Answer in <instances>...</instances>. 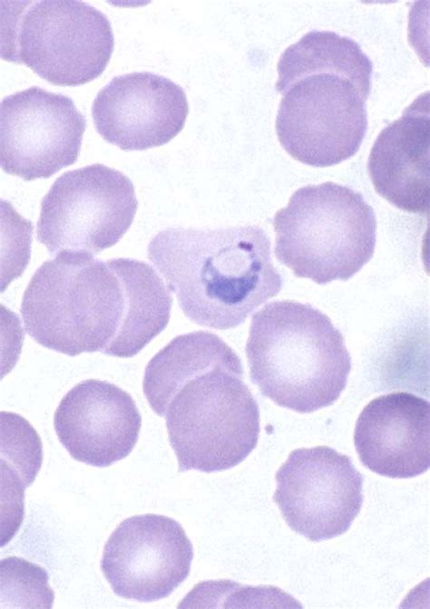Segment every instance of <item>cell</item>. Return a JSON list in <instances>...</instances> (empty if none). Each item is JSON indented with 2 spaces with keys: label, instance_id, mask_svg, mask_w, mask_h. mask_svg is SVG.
<instances>
[{
  "label": "cell",
  "instance_id": "cell-16",
  "mask_svg": "<svg viewBox=\"0 0 430 609\" xmlns=\"http://www.w3.org/2000/svg\"><path fill=\"white\" fill-rule=\"evenodd\" d=\"M1 456L5 483L27 488L43 460L42 441L32 425L14 412H1Z\"/></svg>",
  "mask_w": 430,
  "mask_h": 609
},
{
  "label": "cell",
  "instance_id": "cell-2",
  "mask_svg": "<svg viewBox=\"0 0 430 609\" xmlns=\"http://www.w3.org/2000/svg\"><path fill=\"white\" fill-rule=\"evenodd\" d=\"M142 388L151 410L165 417L180 472L230 469L256 448L259 405L241 360L218 335L173 338L148 362Z\"/></svg>",
  "mask_w": 430,
  "mask_h": 609
},
{
  "label": "cell",
  "instance_id": "cell-15",
  "mask_svg": "<svg viewBox=\"0 0 430 609\" xmlns=\"http://www.w3.org/2000/svg\"><path fill=\"white\" fill-rule=\"evenodd\" d=\"M429 92L416 97L376 137L367 161L376 191L399 209L429 210Z\"/></svg>",
  "mask_w": 430,
  "mask_h": 609
},
{
  "label": "cell",
  "instance_id": "cell-10",
  "mask_svg": "<svg viewBox=\"0 0 430 609\" xmlns=\"http://www.w3.org/2000/svg\"><path fill=\"white\" fill-rule=\"evenodd\" d=\"M84 115L69 96L32 86L2 99L0 163L7 174L47 179L78 159Z\"/></svg>",
  "mask_w": 430,
  "mask_h": 609
},
{
  "label": "cell",
  "instance_id": "cell-1",
  "mask_svg": "<svg viewBox=\"0 0 430 609\" xmlns=\"http://www.w3.org/2000/svg\"><path fill=\"white\" fill-rule=\"evenodd\" d=\"M171 304L162 279L145 262L62 253L32 276L21 314L26 333L48 349L128 358L165 329Z\"/></svg>",
  "mask_w": 430,
  "mask_h": 609
},
{
  "label": "cell",
  "instance_id": "cell-4",
  "mask_svg": "<svg viewBox=\"0 0 430 609\" xmlns=\"http://www.w3.org/2000/svg\"><path fill=\"white\" fill-rule=\"evenodd\" d=\"M147 253L184 314L212 329L239 326L283 286L269 237L259 226L168 227Z\"/></svg>",
  "mask_w": 430,
  "mask_h": 609
},
{
  "label": "cell",
  "instance_id": "cell-17",
  "mask_svg": "<svg viewBox=\"0 0 430 609\" xmlns=\"http://www.w3.org/2000/svg\"><path fill=\"white\" fill-rule=\"evenodd\" d=\"M1 608H52L54 599L47 571L17 556L1 560Z\"/></svg>",
  "mask_w": 430,
  "mask_h": 609
},
{
  "label": "cell",
  "instance_id": "cell-7",
  "mask_svg": "<svg viewBox=\"0 0 430 609\" xmlns=\"http://www.w3.org/2000/svg\"><path fill=\"white\" fill-rule=\"evenodd\" d=\"M5 12L3 59L25 64L47 82L77 86L105 70L114 47L108 17L83 1L11 4Z\"/></svg>",
  "mask_w": 430,
  "mask_h": 609
},
{
  "label": "cell",
  "instance_id": "cell-13",
  "mask_svg": "<svg viewBox=\"0 0 430 609\" xmlns=\"http://www.w3.org/2000/svg\"><path fill=\"white\" fill-rule=\"evenodd\" d=\"M54 426L73 459L104 468L132 452L142 417L128 392L109 382L88 379L63 397L54 412Z\"/></svg>",
  "mask_w": 430,
  "mask_h": 609
},
{
  "label": "cell",
  "instance_id": "cell-5",
  "mask_svg": "<svg viewBox=\"0 0 430 609\" xmlns=\"http://www.w3.org/2000/svg\"><path fill=\"white\" fill-rule=\"evenodd\" d=\"M246 355L261 394L299 413L332 405L351 370L344 337L328 316L293 300L269 303L253 314Z\"/></svg>",
  "mask_w": 430,
  "mask_h": 609
},
{
  "label": "cell",
  "instance_id": "cell-14",
  "mask_svg": "<svg viewBox=\"0 0 430 609\" xmlns=\"http://www.w3.org/2000/svg\"><path fill=\"white\" fill-rule=\"evenodd\" d=\"M354 444L362 464L392 478L421 475L430 466V405L396 392L372 400L359 414Z\"/></svg>",
  "mask_w": 430,
  "mask_h": 609
},
{
  "label": "cell",
  "instance_id": "cell-9",
  "mask_svg": "<svg viewBox=\"0 0 430 609\" xmlns=\"http://www.w3.org/2000/svg\"><path fill=\"white\" fill-rule=\"evenodd\" d=\"M275 478L273 500L284 520L312 542L346 533L363 505V476L328 446L292 450Z\"/></svg>",
  "mask_w": 430,
  "mask_h": 609
},
{
  "label": "cell",
  "instance_id": "cell-11",
  "mask_svg": "<svg viewBox=\"0 0 430 609\" xmlns=\"http://www.w3.org/2000/svg\"><path fill=\"white\" fill-rule=\"evenodd\" d=\"M193 546L181 525L157 514L122 520L105 543L101 570L118 596L168 597L189 576Z\"/></svg>",
  "mask_w": 430,
  "mask_h": 609
},
{
  "label": "cell",
  "instance_id": "cell-12",
  "mask_svg": "<svg viewBox=\"0 0 430 609\" xmlns=\"http://www.w3.org/2000/svg\"><path fill=\"white\" fill-rule=\"evenodd\" d=\"M189 112L184 90L150 72L113 77L96 94L92 115L97 132L123 150L168 143L183 129Z\"/></svg>",
  "mask_w": 430,
  "mask_h": 609
},
{
  "label": "cell",
  "instance_id": "cell-8",
  "mask_svg": "<svg viewBox=\"0 0 430 609\" xmlns=\"http://www.w3.org/2000/svg\"><path fill=\"white\" fill-rule=\"evenodd\" d=\"M137 207L133 184L122 172L100 163L69 170L42 199L37 239L51 256H93L122 237Z\"/></svg>",
  "mask_w": 430,
  "mask_h": 609
},
{
  "label": "cell",
  "instance_id": "cell-3",
  "mask_svg": "<svg viewBox=\"0 0 430 609\" xmlns=\"http://www.w3.org/2000/svg\"><path fill=\"white\" fill-rule=\"evenodd\" d=\"M282 94L276 132L284 150L313 167L338 164L358 150L367 130L373 63L353 39L311 30L280 55Z\"/></svg>",
  "mask_w": 430,
  "mask_h": 609
},
{
  "label": "cell",
  "instance_id": "cell-6",
  "mask_svg": "<svg viewBox=\"0 0 430 609\" xmlns=\"http://www.w3.org/2000/svg\"><path fill=\"white\" fill-rule=\"evenodd\" d=\"M275 256L318 285L347 281L373 256V208L349 187L327 181L299 188L273 218Z\"/></svg>",
  "mask_w": 430,
  "mask_h": 609
}]
</instances>
